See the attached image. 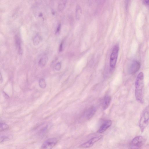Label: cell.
<instances>
[{
    "instance_id": "7a4b0ae2",
    "label": "cell",
    "mask_w": 149,
    "mask_h": 149,
    "mask_svg": "<svg viewBox=\"0 0 149 149\" xmlns=\"http://www.w3.org/2000/svg\"><path fill=\"white\" fill-rule=\"evenodd\" d=\"M149 120V105L146 107L143 110L140 120L139 126L143 132L147 126Z\"/></svg>"
},
{
    "instance_id": "3957f363",
    "label": "cell",
    "mask_w": 149,
    "mask_h": 149,
    "mask_svg": "<svg viewBox=\"0 0 149 149\" xmlns=\"http://www.w3.org/2000/svg\"><path fill=\"white\" fill-rule=\"evenodd\" d=\"M119 47L117 45L114 47L110 57L109 64L110 66L112 68H114L116 66Z\"/></svg>"
},
{
    "instance_id": "5b68a950",
    "label": "cell",
    "mask_w": 149,
    "mask_h": 149,
    "mask_svg": "<svg viewBox=\"0 0 149 149\" xmlns=\"http://www.w3.org/2000/svg\"><path fill=\"white\" fill-rule=\"evenodd\" d=\"M102 137V135L93 137L87 141L80 144L79 147L83 148H90L92 146L94 143L101 139Z\"/></svg>"
},
{
    "instance_id": "8fae6325",
    "label": "cell",
    "mask_w": 149,
    "mask_h": 149,
    "mask_svg": "<svg viewBox=\"0 0 149 149\" xmlns=\"http://www.w3.org/2000/svg\"><path fill=\"white\" fill-rule=\"evenodd\" d=\"M111 101V97L109 95L105 96L103 99L102 106L104 110H105L108 108L110 105Z\"/></svg>"
},
{
    "instance_id": "7402d4cb",
    "label": "cell",
    "mask_w": 149,
    "mask_h": 149,
    "mask_svg": "<svg viewBox=\"0 0 149 149\" xmlns=\"http://www.w3.org/2000/svg\"><path fill=\"white\" fill-rule=\"evenodd\" d=\"M3 95L4 97L6 99H7L9 97L8 95L4 91L3 92Z\"/></svg>"
},
{
    "instance_id": "6da1fadb",
    "label": "cell",
    "mask_w": 149,
    "mask_h": 149,
    "mask_svg": "<svg viewBox=\"0 0 149 149\" xmlns=\"http://www.w3.org/2000/svg\"><path fill=\"white\" fill-rule=\"evenodd\" d=\"M135 96L136 100L139 102H143L144 84L143 72H140L138 75L135 83Z\"/></svg>"
},
{
    "instance_id": "d6986e66",
    "label": "cell",
    "mask_w": 149,
    "mask_h": 149,
    "mask_svg": "<svg viewBox=\"0 0 149 149\" xmlns=\"http://www.w3.org/2000/svg\"><path fill=\"white\" fill-rule=\"evenodd\" d=\"M61 68V63L60 62L57 63L55 66V69L57 70H59Z\"/></svg>"
},
{
    "instance_id": "ba28073f",
    "label": "cell",
    "mask_w": 149,
    "mask_h": 149,
    "mask_svg": "<svg viewBox=\"0 0 149 149\" xmlns=\"http://www.w3.org/2000/svg\"><path fill=\"white\" fill-rule=\"evenodd\" d=\"M112 124V121L110 120H105L101 125L97 131V132L102 133L106 131Z\"/></svg>"
},
{
    "instance_id": "2e32d148",
    "label": "cell",
    "mask_w": 149,
    "mask_h": 149,
    "mask_svg": "<svg viewBox=\"0 0 149 149\" xmlns=\"http://www.w3.org/2000/svg\"><path fill=\"white\" fill-rule=\"evenodd\" d=\"M39 85L40 87L44 89L46 87V84L45 79L43 78L40 79L39 81Z\"/></svg>"
},
{
    "instance_id": "4fadbf2b",
    "label": "cell",
    "mask_w": 149,
    "mask_h": 149,
    "mask_svg": "<svg viewBox=\"0 0 149 149\" xmlns=\"http://www.w3.org/2000/svg\"><path fill=\"white\" fill-rule=\"evenodd\" d=\"M42 40L41 37L39 35H36L33 38V44L35 45H38Z\"/></svg>"
},
{
    "instance_id": "52a82bcc",
    "label": "cell",
    "mask_w": 149,
    "mask_h": 149,
    "mask_svg": "<svg viewBox=\"0 0 149 149\" xmlns=\"http://www.w3.org/2000/svg\"><path fill=\"white\" fill-rule=\"evenodd\" d=\"M140 68V64L137 61H133L129 67V71L132 74L135 73Z\"/></svg>"
},
{
    "instance_id": "603a6c76",
    "label": "cell",
    "mask_w": 149,
    "mask_h": 149,
    "mask_svg": "<svg viewBox=\"0 0 149 149\" xmlns=\"http://www.w3.org/2000/svg\"><path fill=\"white\" fill-rule=\"evenodd\" d=\"M143 1L145 4L149 5V0L144 1Z\"/></svg>"
},
{
    "instance_id": "7c38bea8",
    "label": "cell",
    "mask_w": 149,
    "mask_h": 149,
    "mask_svg": "<svg viewBox=\"0 0 149 149\" xmlns=\"http://www.w3.org/2000/svg\"><path fill=\"white\" fill-rule=\"evenodd\" d=\"M47 57L46 55H44L39 60L38 64L41 67L44 66L46 63L47 59Z\"/></svg>"
},
{
    "instance_id": "277c9868",
    "label": "cell",
    "mask_w": 149,
    "mask_h": 149,
    "mask_svg": "<svg viewBox=\"0 0 149 149\" xmlns=\"http://www.w3.org/2000/svg\"><path fill=\"white\" fill-rule=\"evenodd\" d=\"M57 142L58 140L56 138L48 139L42 144L41 149H52L56 145Z\"/></svg>"
},
{
    "instance_id": "e0dca14e",
    "label": "cell",
    "mask_w": 149,
    "mask_h": 149,
    "mask_svg": "<svg viewBox=\"0 0 149 149\" xmlns=\"http://www.w3.org/2000/svg\"><path fill=\"white\" fill-rule=\"evenodd\" d=\"M9 128L7 124L4 123H0V131H3L7 130Z\"/></svg>"
},
{
    "instance_id": "ac0fdd59",
    "label": "cell",
    "mask_w": 149,
    "mask_h": 149,
    "mask_svg": "<svg viewBox=\"0 0 149 149\" xmlns=\"http://www.w3.org/2000/svg\"><path fill=\"white\" fill-rule=\"evenodd\" d=\"M10 137L8 135H1L0 137V142L2 143L8 140Z\"/></svg>"
},
{
    "instance_id": "cb8c5ba5",
    "label": "cell",
    "mask_w": 149,
    "mask_h": 149,
    "mask_svg": "<svg viewBox=\"0 0 149 149\" xmlns=\"http://www.w3.org/2000/svg\"><path fill=\"white\" fill-rule=\"evenodd\" d=\"M3 79L1 73L0 74V82L1 83L3 82Z\"/></svg>"
},
{
    "instance_id": "30bf717a",
    "label": "cell",
    "mask_w": 149,
    "mask_h": 149,
    "mask_svg": "<svg viewBox=\"0 0 149 149\" xmlns=\"http://www.w3.org/2000/svg\"><path fill=\"white\" fill-rule=\"evenodd\" d=\"M96 111V109L94 107H91L89 108L87 111L86 117L87 119L89 120L94 115Z\"/></svg>"
},
{
    "instance_id": "ffe728a7",
    "label": "cell",
    "mask_w": 149,
    "mask_h": 149,
    "mask_svg": "<svg viewBox=\"0 0 149 149\" xmlns=\"http://www.w3.org/2000/svg\"><path fill=\"white\" fill-rule=\"evenodd\" d=\"M63 42L62 41L59 47V51L61 52L62 51L63 49Z\"/></svg>"
},
{
    "instance_id": "9c48e42d",
    "label": "cell",
    "mask_w": 149,
    "mask_h": 149,
    "mask_svg": "<svg viewBox=\"0 0 149 149\" xmlns=\"http://www.w3.org/2000/svg\"><path fill=\"white\" fill-rule=\"evenodd\" d=\"M15 41L18 53L20 55H22V49L21 41L20 38L17 35H16L15 36Z\"/></svg>"
},
{
    "instance_id": "8992f818",
    "label": "cell",
    "mask_w": 149,
    "mask_h": 149,
    "mask_svg": "<svg viewBox=\"0 0 149 149\" xmlns=\"http://www.w3.org/2000/svg\"><path fill=\"white\" fill-rule=\"evenodd\" d=\"M145 141L143 137L141 136H138L133 139L131 143L133 146L140 147L144 144Z\"/></svg>"
},
{
    "instance_id": "44dd1931",
    "label": "cell",
    "mask_w": 149,
    "mask_h": 149,
    "mask_svg": "<svg viewBox=\"0 0 149 149\" xmlns=\"http://www.w3.org/2000/svg\"><path fill=\"white\" fill-rule=\"evenodd\" d=\"M61 28V24H59L58 25V26L57 28L56 32V33H58L59 32V31L60 30Z\"/></svg>"
},
{
    "instance_id": "9a60e30c",
    "label": "cell",
    "mask_w": 149,
    "mask_h": 149,
    "mask_svg": "<svg viewBox=\"0 0 149 149\" xmlns=\"http://www.w3.org/2000/svg\"><path fill=\"white\" fill-rule=\"evenodd\" d=\"M66 3V1L65 0H61L60 1L58 6V8L59 10L61 11L63 10L65 6Z\"/></svg>"
},
{
    "instance_id": "5bb4252c",
    "label": "cell",
    "mask_w": 149,
    "mask_h": 149,
    "mask_svg": "<svg viewBox=\"0 0 149 149\" xmlns=\"http://www.w3.org/2000/svg\"><path fill=\"white\" fill-rule=\"evenodd\" d=\"M81 10L80 6L77 5L76 9V17L77 20L80 18L81 15Z\"/></svg>"
}]
</instances>
